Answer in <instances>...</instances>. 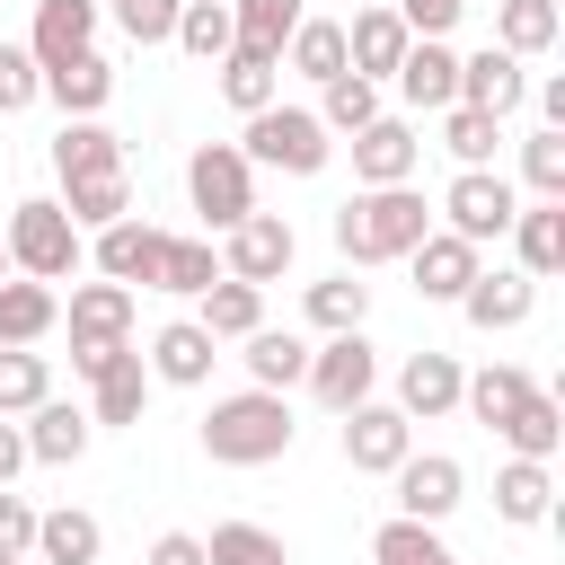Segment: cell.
<instances>
[{
    "label": "cell",
    "instance_id": "1",
    "mask_svg": "<svg viewBox=\"0 0 565 565\" xmlns=\"http://www.w3.org/2000/svg\"><path fill=\"white\" fill-rule=\"evenodd\" d=\"M424 238H433V212H424L415 185H353V194L335 203V247H344V265H397V256H415Z\"/></svg>",
    "mask_w": 565,
    "mask_h": 565
},
{
    "label": "cell",
    "instance_id": "2",
    "mask_svg": "<svg viewBox=\"0 0 565 565\" xmlns=\"http://www.w3.org/2000/svg\"><path fill=\"white\" fill-rule=\"evenodd\" d=\"M300 441V424H291V397H274V388H230V397H212V415H203V450L221 459V468H265V459H282Z\"/></svg>",
    "mask_w": 565,
    "mask_h": 565
},
{
    "label": "cell",
    "instance_id": "3",
    "mask_svg": "<svg viewBox=\"0 0 565 565\" xmlns=\"http://www.w3.org/2000/svg\"><path fill=\"white\" fill-rule=\"evenodd\" d=\"M0 238H9V274H26V282H71L79 256H88V238L71 230V212H62L53 194H26V203L0 221Z\"/></svg>",
    "mask_w": 565,
    "mask_h": 565
},
{
    "label": "cell",
    "instance_id": "4",
    "mask_svg": "<svg viewBox=\"0 0 565 565\" xmlns=\"http://www.w3.org/2000/svg\"><path fill=\"white\" fill-rule=\"evenodd\" d=\"M327 150H335V132L309 115V106H265V115H247V132H238V159L247 168H282V177H318L327 168Z\"/></svg>",
    "mask_w": 565,
    "mask_h": 565
},
{
    "label": "cell",
    "instance_id": "5",
    "mask_svg": "<svg viewBox=\"0 0 565 565\" xmlns=\"http://www.w3.org/2000/svg\"><path fill=\"white\" fill-rule=\"evenodd\" d=\"M132 344V291L124 282H71V371H106Z\"/></svg>",
    "mask_w": 565,
    "mask_h": 565
},
{
    "label": "cell",
    "instance_id": "6",
    "mask_svg": "<svg viewBox=\"0 0 565 565\" xmlns=\"http://www.w3.org/2000/svg\"><path fill=\"white\" fill-rule=\"evenodd\" d=\"M185 194H194V212H203L212 230H238V221L256 212V168L238 159V141H203V150L185 159Z\"/></svg>",
    "mask_w": 565,
    "mask_h": 565
},
{
    "label": "cell",
    "instance_id": "7",
    "mask_svg": "<svg viewBox=\"0 0 565 565\" xmlns=\"http://www.w3.org/2000/svg\"><path fill=\"white\" fill-rule=\"evenodd\" d=\"M512 212H521V194H512V177H503V168H459V177H450V194H441V230H450V238H468V247L503 238V230H512Z\"/></svg>",
    "mask_w": 565,
    "mask_h": 565
},
{
    "label": "cell",
    "instance_id": "8",
    "mask_svg": "<svg viewBox=\"0 0 565 565\" xmlns=\"http://www.w3.org/2000/svg\"><path fill=\"white\" fill-rule=\"evenodd\" d=\"M371 388H380V353H371V335H362V327H353V335L309 344V397H318L327 415H353Z\"/></svg>",
    "mask_w": 565,
    "mask_h": 565
},
{
    "label": "cell",
    "instance_id": "9",
    "mask_svg": "<svg viewBox=\"0 0 565 565\" xmlns=\"http://www.w3.org/2000/svg\"><path fill=\"white\" fill-rule=\"evenodd\" d=\"M291 256H300V238H291V221L282 212H247L238 230H221V274L230 282H282L291 274Z\"/></svg>",
    "mask_w": 565,
    "mask_h": 565
},
{
    "label": "cell",
    "instance_id": "10",
    "mask_svg": "<svg viewBox=\"0 0 565 565\" xmlns=\"http://www.w3.org/2000/svg\"><path fill=\"white\" fill-rule=\"evenodd\" d=\"M397 459H415V424H406L397 406L362 397V406L344 415V468H362V477H397Z\"/></svg>",
    "mask_w": 565,
    "mask_h": 565
},
{
    "label": "cell",
    "instance_id": "11",
    "mask_svg": "<svg viewBox=\"0 0 565 565\" xmlns=\"http://www.w3.org/2000/svg\"><path fill=\"white\" fill-rule=\"evenodd\" d=\"M388 486H397V521H433V530H441V521L459 512V494H468V468H459L450 450H424V459H397Z\"/></svg>",
    "mask_w": 565,
    "mask_h": 565
},
{
    "label": "cell",
    "instance_id": "12",
    "mask_svg": "<svg viewBox=\"0 0 565 565\" xmlns=\"http://www.w3.org/2000/svg\"><path fill=\"white\" fill-rule=\"evenodd\" d=\"M415 168H424V132L406 115H380L353 132V185H415Z\"/></svg>",
    "mask_w": 565,
    "mask_h": 565
},
{
    "label": "cell",
    "instance_id": "13",
    "mask_svg": "<svg viewBox=\"0 0 565 565\" xmlns=\"http://www.w3.org/2000/svg\"><path fill=\"white\" fill-rule=\"evenodd\" d=\"M530 309H539V282H530L521 265H477V282L459 291V318H468L477 335H512Z\"/></svg>",
    "mask_w": 565,
    "mask_h": 565
},
{
    "label": "cell",
    "instance_id": "14",
    "mask_svg": "<svg viewBox=\"0 0 565 565\" xmlns=\"http://www.w3.org/2000/svg\"><path fill=\"white\" fill-rule=\"evenodd\" d=\"M388 79H397V97H406L415 115H441V106H459V53H450L441 35H415V44H406V62H397Z\"/></svg>",
    "mask_w": 565,
    "mask_h": 565
},
{
    "label": "cell",
    "instance_id": "15",
    "mask_svg": "<svg viewBox=\"0 0 565 565\" xmlns=\"http://www.w3.org/2000/svg\"><path fill=\"white\" fill-rule=\"evenodd\" d=\"M521 97H530V79H521V62L503 53V44H477V53H459V106H477V115H521Z\"/></svg>",
    "mask_w": 565,
    "mask_h": 565
},
{
    "label": "cell",
    "instance_id": "16",
    "mask_svg": "<svg viewBox=\"0 0 565 565\" xmlns=\"http://www.w3.org/2000/svg\"><path fill=\"white\" fill-rule=\"evenodd\" d=\"M159 238H168V230H150L141 212H124V221H106V230L88 238V265H97L106 282H124V291H132V282H150V265H159Z\"/></svg>",
    "mask_w": 565,
    "mask_h": 565
},
{
    "label": "cell",
    "instance_id": "17",
    "mask_svg": "<svg viewBox=\"0 0 565 565\" xmlns=\"http://www.w3.org/2000/svg\"><path fill=\"white\" fill-rule=\"evenodd\" d=\"M459 380H468V371H459V353H433V344H424V353H406V371H397V415H406V424L450 415V406H459Z\"/></svg>",
    "mask_w": 565,
    "mask_h": 565
},
{
    "label": "cell",
    "instance_id": "18",
    "mask_svg": "<svg viewBox=\"0 0 565 565\" xmlns=\"http://www.w3.org/2000/svg\"><path fill=\"white\" fill-rule=\"evenodd\" d=\"M26 53H35V71H53L71 53H97V0H35Z\"/></svg>",
    "mask_w": 565,
    "mask_h": 565
},
{
    "label": "cell",
    "instance_id": "19",
    "mask_svg": "<svg viewBox=\"0 0 565 565\" xmlns=\"http://www.w3.org/2000/svg\"><path fill=\"white\" fill-rule=\"evenodd\" d=\"M141 362H150V380H168V388H203V380H212V362H221V344H212L194 318H168V327L150 335V353H141Z\"/></svg>",
    "mask_w": 565,
    "mask_h": 565
},
{
    "label": "cell",
    "instance_id": "20",
    "mask_svg": "<svg viewBox=\"0 0 565 565\" xmlns=\"http://www.w3.org/2000/svg\"><path fill=\"white\" fill-rule=\"evenodd\" d=\"M406 26H397V9H353V26H344V71L353 79H388L397 62H406Z\"/></svg>",
    "mask_w": 565,
    "mask_h": 565
},
{
    "label": "cell",
    "instance_id": "21",
    "mask_svg": "<svg viewBox=\"0 0 565 565\" xmlns=\"http://www.w3.org/2000/svg\"><path fill=\"white\" fill-rule=\"evenodd\" d=\"M141 406H150V362L124 344L106 371H88V424H141Z\"/></svg>",
    "mask_w": 565,
    "mask_h": 565
},
{
    "label": "cell",
    "instance_id": "22",
    "mask_svg": "<svg viewBox=\"0 0 565 565\" xmlns=\"http://www.w3.org/2000/svg\"><path fill=\"white\" fill-rule=\"evenodd\" d=\"M44 97L62 106V124H88V115L115 97V62H106V53H71V62L44 71Z\"/></svg>",
    "mask_w": 565,
    "mask_h": 565
},
{
    "label": "cell",
    "instance_id": "23",
    "mask_svg": "<svg viewBox=\"0 0 565 565\" xmlns=\"http://www.w3.org/2000/svg\"><path fill=\"white\" fill-rule=\"evenodd\" d=\"M503 238H512V256H521V274H530V282L565 274V203H521Z\"/></svg>",
    "mask_w": 565,
    "mask_h": 565
},
{
    "label": "cell",
    "instance_id": "24",
    "mask_svg": "<svg viewBox=\"0 0 565 565\" xmlns=\"http://www.w3.org/2000/svg\"><path fill=\"white\" fill-rule=\"evenodd\" d=\"M406 265H415V291H424V300H459V291L477 282V265H486V247H468V238H450V230H433V238H424V247H415Z\"/></svg>",
    "mask_w": 565,
    "mask_h": 565
},
{
    "label": "cell",
    "instance_id": "25",
    "mask_svg": "<svg viewBox=\"0 0 565 565\" xmlns=\"http://www.w3.org/2000/svg\"><path fill=\"white\" fill-rule=\"evenodd\" d=\"M35 565H106V530H97V512H79V503L35 512Z\"/></svg>",
    "mask_w": 565,
    "mask_h": 565
},
{
    "label": "cell",
    "instance_id": "26",
    "mask_svg": "<svg viewBox=\"0 0 565 565\" xmlns=\"http://www.w3.org/2000/svg\"><path fill=\"white\" fill-rule=\"evenodd\" d=\"M62 212H71V230H79V238H97L106 221H124V212H132V177H124V168L62 177Z\"/></svg>",
    "mask_w": 565,
    "mask_h": 565
},
{
    "label": "cell",
    "instance_id": "27",
    "mask_svg": "<svg viewBox=\"0 0 565 565\" xmlns=\"http://www.w3.org/2000/svg\"><path fill=\"white\" fill-rule=\"evenodd\" d=\"M18 433H26V459H44V468H71V459L88 450V433H97V424H88V406H62V397H44V406H35Z\"/></svg>",
    "mask_w": 565,
    "mask_h": 565
},
{
    "label": "cell",
    "instance_id": "28",
    "mask_svg": "<svg viewBox=\"0 0 565 565\" xmlns=\"http://www.w3.org/2000/svg\"><path fill=\"white\" fill-rule=\"evenodd\" d=\"M53 327H62V291L9 274V282H0V344H44Z\"/></svg>",
    "mask_w": 565,
    "mask_h": 565
},
{
    "label": "cell",
    "instance_id": "29",
    "mask_svg": "<svg viewBox=\"0 0 565 565\" xmlns=\"http://www.w3.org/2000/svg\"><path fill=\"white\" fill-rule=\"evenodd\" d=\"M212 71H221V97H230L238 115H265V106L282 97V62H274V53H256V44H230Z\"/></svg>",
    "mask_w": 565,
    "mask_h": 565
},
{
    "label": "cell",
    "instance_id": "30",
    "mask_svg": "<svg viewBox=\"0 0 565 565\" xmlns=\"http://www.w3.org/2000/svg\"><path fill=\"white\" fill-rule=\"evenodd\" d=\"M530 388H539V380H530L521 362H486V371H468V380H459V406H468L486 433H503V424H512V406H521Z\"/></svg>",
    "mask_w": 565,
    "mask_h": 565
},
{
    "label": "cell",
    "instance_id": "31",
    "mask_svg": "<svg viewBox=\"0 0 565 565\" xmlns=\"http://www.w3.org/2000/svg\"><path fill=\"white\" fill-rule=\"evenodd\" d=\"M221 282V256L212 238H159V265H150V291H177V300H203Z\"/></svg>",
    "mask_w": 565,
    "mask_h": 565
},
{
    "label": "cell",
    "instance_id": "32",
    "mask_svg": "<svg viewBox=\"0 0 565 565\" xmlns=\"http://www.w3.org/2000/svg\"><path fill=\"white\" fill-rule=\"evenodd\" d=\"M194 327H203L212 344H238V335H256V327H265V291H256V282H230V274H221V282L203 291Z\"/></svg>",
    "mask_w": 565,
    "mask_h": 565
},
{
    "label": "cell",
    "instance_id": "33",
    "mask_svg": "<svg viewBox=\"0 0 565 565\" xmlns=\"http://www.w3.org/2000/svg\"><path fill=\"white\" fill-rule=\"evenodd\" d=\"M238 344H247V353H238V362H247V388H274V397H282L291 380H309V344L282 335V327H256V335H238Z\"/></svg>",
    "mask_w": 565,
    "mask_h": 565
},
{
    "label": "cell",
    "instance_id": "34",
    "mask_svg": "<svg viewBox=\"0 0 565 565\" xmlns=\"http://www.w3.org/2000/svg\"><path fill=\"white\" fill-rule=\"evenodd\" d=\"M547 503H556V486H547V459H503V468H494V512H503L512 530L547 521Z\"/></svg>",
    "mask_w": 565,
    "mask_h": 565
},
{
    "label": "cell",
    "instance_id": "35",
    "mask_svg": "<svg viewBox=\"0 0 565 565\" xmlns=\"http://www.w3.org/2000/svg\"><path fill=\"white\" fill-rule=\"evenodd\" d=\"M556 0H494V44L512 53V62H530V53H547L556 44Z\"/></svg>",
    "mask_w": 565,
    "mask_h": 565
},
{
    "label": "cell",
    "instance_id": "36",
    "mask_svg": "<svg viewBox=\"0 0 565 565\" xmlns=\"http://www.w3.org/2000/svg\"><path fill=\"white\" fill-rule=\"evenodd\" d=\"M53 397V362L35 353V344H0V415L18 424V415H35Z\"/></svg>",
    "mask_w": 565,
    "mask_h": 565
},
{
    "label": "cell",
    "instance_id": "37",
    "mask_svg": "<svg viewBox=\"0 0 565 565\" xmlns=\"http://www.w3.org/2000/svg\"><path fill=\"white\" fill-rule=\"evenodd\" d=\"M282 62H291L300 79H318V88L344 79V26H335V18H300L291 44H282Z\"/></svg>",
    "mask_w": 565,
    "mask_h": 565
},
{
    "label": "cell",
    "instance_id": "38",
    "mask_svg": "<svg viewBox=\"0 0 565 565\" xmlns=\"http://www.w3.org/2000/svg\"><path fill=\"white\" fill-rule=\"evenodd\" d=\"M97 168H124V141L88 115V124H62L53 132V177H97Z\"/></svg>",
    "mask_w": 565,
    "mask_h": 565
},
{
    "label": "cell",
    "instance_id": "39",
    "mask_svg": "<svg viewBox=\"0 0 565 565\" xmlns=\"http://www.w3.org/2000/svg\"><path fill=\"white\" fill-rule=\"evenodd\" d=\"M362 318H371V282H353V265L327 274V282H309V327L318 335H353Z\"/></svg>",
    "mask_w": 565,
    "mask_h": 565
},
{
    "label": "cell",
    "instance_id": "40",
    "mask_svg": "<svg viewBox=\"0 0 565 565\" xmlns=\"http://www.w3.org/2000/svg\"><path fill=\"white\" fill-rule=\"evenodd\" d=\"M503 441H512V459H556V441H565V406H556L547 388H530V397L512 406Z\"/></svg>",
    "mask_w": 565,
    "mask_h": 565
},
{
    "label": "cell",
    "instance_id": "41",
    "mask_svg": "<svg viewBox=\"0 0 565 565\" xmlns=\"http://www.w3.org/2000/svg\"><path fill=\"white\" fill-rule=\"evenodd\" d=\"M300 18H309V0H230L238 44H256V53H274V62H282V44H291Z\"/></svg>",
    "mask_w": 565,
    "mask_h": 565
},
{
    "label": "cell",
    "instance_id": "42",
    "mask_svg": "<svg viewBox=\"0 0 565 565\" xmlns=\"http://www.w3.org/2000/svg\"><path fill=\"white\" fill-rule=\"evenodd\" d=\"M309 115H318L327 132H344V141H353L362 124H380V79H353V71H344V79H327V88H318V106H309Z\"/></svg>",
    "mask_w": 565,
    "mask_h": 565
},
{
    "label": "cell",
    "instance_id": "43",
    "mask_svg": "<svg viewBox=\"0 0 565 565\" xmlns=\"http://www.w3.org/2000/svg\"><path fill=\"white\" fill-rule=\"evenodd\" d=\"M371 565H459V556L441 547L433 521H380L371 530Z\"/></svg>",
    "mask_w": 565,
    "mask_h": 565
},
{
    "label": "cell",
    "instance_id": "44",
    "mask_svg": "<svg viewBox=\"0 0 565 565\" xmlns=\"http://www.w3.org/2000/svg\"><path fill=\"white\" fill-rule=\"evenodd\" d=\"M168 44H185L194 62H221L230 44H238V26H230V0H185L177 9V35Z\"/></svg>",
    "mask_w": 565,
    "mask_h": 565
},
{
    "label": "cell",
    "instance_id": "45",
    "mask_svg": "<svg viewBox=\"0 0 565 565\" xmlns=\"http://www.w3.org/2000/svg\"><path fill=\"white\" fill-rule=\"evenodd\" d=\"M494 141H503L494 115H477V106H441V150H450L459 168H494Z\"/></svg>",
    "mask_w": 565,
    "mask_h": 565
},
{
    "label": "cell",
    "instance_id": "46",
    "mask_svg": "<svg viewBox=\"0 0 565 565\" xmlns=\"http://www.w3.org/2000/svg\"><path fill=\"white\" fill-rule=\"evenodd\" d=\"M203 565H291V556H282L274 530H256V521H221V530L203 539Z\"/></svg>",
    "mask_w": 565,
    "mask_h": 565
},
{
    "label": "cell",
    "instance_id": "47",
    "mask_svg": "<svg viewBox=\"0 0 565 565\" xmlns=\"http://www.w3.org/2000/svg\"><path fill=\"white\" fill-rule=\"evenodd\" d=\"M521 177H530L539 203H565V132H556V124H539V132L521 141Z\"/></svg>",
    "mask_w": 565,
    "mask_h": 565
},
{
    "label": "cell",
    "instance_id": "48",
    "mask_svg": "<svg viewBox=\"0 0 565 565\" xmlns=\"http://www.w3.org/2000/svg\"><path fill=\"white\" fill-rule=\"evenodd\" d=\"M44 97V71H35V53L26 44H0V115H26Z\"/></svg>",
    "mask_w": 565,
    "mask_h": 565
},
{
    "label": "cell",
    "instance_id": "49",
    "mask_svg": "<svg viewBox=\"0 0 565 565\" xmlns=\"http://www.w3.org/2000/svg\"><path fill=\"white\" fill-rule=\"evenodd\" d=\"M177 9H185V0H115V18H124L132 44H168V35H177Z\"/></svg>",
    "mask_w": 565,
    "mask_h": 565
},
{
    "label": "cell",
    "instance_id": "50",
    "mask_svg": "<svg viewBox=\"0 0 565 565\" xmlns=\"http://www.w3.org/2000/svg\"><path fill=\"white\" fill-rule=\"evenodd\" d=\"M388 9H397V26H406V35H450L468 0H388Z\"/></svg>",
    "mask_w": 565,
    "mask_h": 565
},
{
    "label": "cell",
    "instance_id": "51",
    "mask_svg": "<svg viewBox=\"0 0 565 565\" xmlns=\"http://www.w3.org/2000/svg\"><path fill=\"white\" fill-rule=\"evenodd\" d=\"M26 547H35V503L0 486V556H26Z\"/></svg>",
    "mask_w": 565,
    "mask_h": 565
},
{
    "label": "cell",
    "instance_id": "52",
    "mask_svg": "<svg viewBox=\"0 0 565 565\" xmlns=\"http://www.w3.org/2000/svg\"><path fill=\"white\" fill-rule=\"evenodd\" d=\"M141 565H203V539H194V530H159Z\"/></svg>",
    "mask_w": 565,
    "mask_h": 565
},
{
    "label": "cell",
    "instance_id": "53",
    "mask_svg": "<svg viewBox=\"0 0 565 565\" xmlns=\"http://www.w3.org/2000/svg\"><path fill=\"white\" fill-rule=\"evenodd\" d=\"M18 468H26V433H18V424H9V415H0V486H9V477H18Z\"/></svg>",
    "mask_w": 565,
    "mask_h": 565
},
{
    "label": "cell",
    "instance_id": "54",
    "mask_svg": "<svg viewBox=\"0 0 565 565\" xmlns=\"http://www.w3.org/2000/svg\"><path fill=\"white\" fill-rule=\"evenodd\" d=\"M0 282H9V238H0Z\"/></svg>",
    "mask_w": 565,
    "mask_h": 565
},
{
    "label": "cell",
    "instance_id": "55",
    "mask_svg": "<svg viewBox=\"0 0 565 565\" xmlns=\"http://www.w3.org/2000/svg\"><path fill=\"white\" fill-rule=\"evenodd\" d=\"M97 9H115V0H97Z\"/></svg>",
    "mask_w": 565,
    "mask_h": 565
},
{
    "label": "cell",
    "instance_id": "56",
    "mask_svg": "<svg viewBox=\"0 0 565 565\" xmlns=\"http://www.w3.org/2000/svg\"><path fill=\"white\" fill-rule=\"evenodd\" d=\"M0 565H18V556H0Z\"/></svg>",
    "mask_w": 565,
    "mask_h": 565
}]
</instances>
